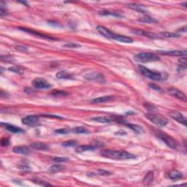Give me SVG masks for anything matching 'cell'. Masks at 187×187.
<instances>
[{"label":"cell","instance_id":"cell-1","mask_svg":"<svg viewBox=\"0 0 187 187\" xmlns=\"http://www.w3.org/2000/svg\"><path fill=\"white\" fill-rule=\"evenodd\" d=\"M101 155L103 157L113 159V160H127V159H133L136 158L135 155L125 150H104L101 151Z\"/></svg>","mask_w":187,"mask_h":187},{"label":"cell","instance_id":"cell-2","mask_svg":"<svg viewBox=\"0 0 187 187\" xmlns=\"http://www.w3.org/2000/svg\"><path fill=\"white\" fill-rule=\"evenodd\" d=\"M145 117L152 123L160 127H164L168 124V120L161 114L156 112H148L145 114Z\"/></svg>","mask_w":187,"mask_h":187},{"label":"cell","instance_id":"cell-3","mask_svg":"<svg viewBox=\"0 0 187 187\" xmlns=\"http://www.w3.org/2000/svg\"><path fill=\"white\" fill-rule=\"evenodd\" d=\"M135 60L138 62H143V63H146V62H156L159 60V57L156 54H153L150 52H141L138 53V54L135 56Z\"/></svg>","mask_w":187,"mask_h":187},{"label":"cell","instance_id":"cell-4","mask_svg":"<svg viewBox=\"0 0 187 187\" xmlns=\"http://www.w3.org/2000/svg\"><path fill=\"white\" fill-rule=\"evenodd\" d=\"M156 135L159 139L162 140L168 147L173 148V149H177L178 146V143L176 142V140L175 139H173L172 137L169 136L168 134H166L165 132L161 131V130H157L156 131Z\"/></svg>","mask_w":187,"mask_h":187},{"label":"cell","instance_id":"cell-5","mask_svg":"<svg viewBox=\"0 0 187 187\" xmlns=\"http://www.w3.org/2000/svg\"><path fill=\"white\" fill-rule=\"evenodd\" d=\"M138 68H139L140 72V73L142 74V75H143L145 77L150 79V80H159L162 79V74L159 73V72L150 70L148 68L145 67L143 66H141V65H139Z\"/></svg>","mask_w":187,"mask_h":187},{"label":"cell","instance_id":"cell-6","mask_svg":"<svg viewBox=\"0 0 187 187\" xmlns=\"http://www.w3.org/2000/svg\"><path fill=\"white\" fill-rule=\"evenodd\" d=\"M85 79L89 81H96L98 83H105L106 80L105 78L104 75L102 73L98 72H92L90 73L86 74L84 76Z\"/></svg>","mask_w":187,"mask_h":187},{"label":"cell","instance_id":"cell-7","mask_svg":"<svg viewBox=\"0 0 187 187\" xmlns=\"http://www.w3.org/2000/svg\"><path fill=\"white\" fill-rule=\"evenodd\" d=\"M32 85L36 89H47L51 88V84L43 78H35L32 82Z\"/></svg>","mask_w":187,"mask_h":187},{"label":"cell","instance_id":"cell-8","mask_svg":"<svg viewBox=\"0 0 187 187\" xmlns=\"http://www.w3.org/2000/svg\"><path fill=\"white\" fill-rule=\"evenodd\" d=\"M168 92L169 94H170L173 97H176V98L178 99V100H182L183 102H186V96L183 92H181L178 89H174V88H170L168 89Z\"/></svg>","mask_w":187,"mask_h":187},{"label":"cell","instance_id":"cell-9","mask_svg":"<svg viewBox=\"0 0 187 187\" xmlns=\"http://www.w3.org/2000/svg\"><path fill=\"white\" fill-rule=\"evenodd\" d=\"M170 116L173 119L176 120L178 122H179L180 124H183L184 126H186V117L183 115V114L181 113L180 112L178 111H172L169 113Z\"/></svg>","mask_w":187,"mask_h":187},{"label":"cell","instance_id":"cell-10","mask_svg":"<svg viewBox=\"0 0 187 187\" xmlns=\"http://www.w3.org/2000/svg\"><path fill=\"white\" fill-rule=\"evenodd\" d=\"M21 121L25 125H29V126H33L35 125L39 121V118L36 115H27V116L24 117L21 119Z\"/></svg>","mask_w":187,"mask_h":187},{"label":"cell","instance_id":"cell-11","mask_svg":"<svg viewBox=\"0 0 187 187\" xmlns=\"http://www.w3.org/2000/svg\"><path fill=\"white\" fill-rule=\"evenodd\" d=\"M128 7L135 11L138 12V13H143V14H147L148 13V9L145 6L138 4V3H130V4H128Z\"/></svg>","mask_w":187,"mask_h":187},{"label":"cell","instance_id":"cell-12","mask_svg":"<svg viewBox=\"0 0 187 187\" xmlns=\"http://www.w3.org/2000/svg\"><path fill=\"white\" fill-rule=\"evenodd\" d=\"M97 31H98V32L100 33V34H101L102 36H104L105 37L113 39L114 36H115V34H114L113 32H112L111 31L107 29L105 27H102V26H98V27H97Z\"/></svg>","mask_w":187,"mask_h":187},{"label":"cell","instance_id":"cell-13","mask_svg":"<svg viewBox=\"0 0 187 187\" xmlns=\"http://www.w3.org/2000/svg\"><path fill=\"white\" fill-rule=\"evenodd\" d=\"M1 126L2 127H4L5 130H7V131L12 132V133L19 134L24 132V130H23L22 129L16 127V126L14 125H12V124H7V123H1Z\"/></svg>","mask_w":187,"mask_h":187},{"label":"cell","instance_id":"cell-14","mask_svg":"<svg viewBox=\"0 0 187 187\" xmlns=\"http://www.w3.org/2000/svg\"><path fill=\"white\" fill-rule=\"evenodd\" d=\"M13 152L22 155H29L31 153V149L26 145H18L13 148Z\"/></svg>","mask_w":187,"mask_h":187},{"label":"cell","instance_id":"cell-15","mask_svg":"<svg viewBox=\"0 0 187 187\" xmlns=\"http://www.w3.org/2000/svg\"><path fill=\"white\" fill-rule=\"evenodd\" d=\"M159 54L173 56H186V51H158Z\"/></svg>","mask_w":187,"mask_h":187},{"label":"cell","instance_id":"cell-16","mask_svg":"<svg viewBox=\"0 0 187 187\" xmlns=\"http://www.w3.org/2000/svg\"><path fill=\"white\" fill-rule=\"evenodd\" d=\"M133 32L135 33V34H138V35L145 36V37L152 38V39H157V38H161L160 36H158L157 34H154V33L149 32L143 31V30H140V29L135 30V31H133Z\"/></svg>","mask_w":187,"mask_h":187},{"label":"cell","instance_id":"cell-17","mask_svg":"<svg viewBox=\"0 0 187 187\" xmlns=\"http://www.w3.org/2000/svg\"><path fill=\"white\" fill-rule=\"evenodd\" d=\"M113 100H114V97H112V96H104V97H98V98L93 99V100L91 101V103L98 104V103L107 102H110Z\"/></svg>","mask_w":187,"mask_h":187},{"label":"cell","instance_id":"cell-18","mask_svg":"<svg viewBox=\"0 0 187 187\" xmlns=\"http://www.w3.org/2000/svg\"><path fill=\"white\" fill-rule=\"evenodd\" d=\"M114 40H116L120 42H124V43H132L133 42V39L131 37H126V36L120 35V34H115L113 38Z\"/></svg>","mask_w":187,"mask_h":187},{"label":"cell","instance_id":"cell-19","mask_svg":"<svg viewBox=\"0 0 187 187\" xmlns=\"http://www.w3.org/2000/svg\"><path fill=\"white\" fill-rule=\"evenodd\" d=\"M169 178L172 180H178V179H181L183 178V174H182L181 172L178 171V170H171L170 171L168 174Z\"/></svg>","mask_w":187,"mask_h":187},{"label":"cell","instance_id":"cell-20","mask_svg":"<svg viewBox=\"0 0 187 187\" xmlns=\"http://www.w3.org/2000/svg\"><path fill=\"white\" fill-rule=\"evenodd\" d=\"M92 121H97V122L102 123V124H109V123H111L112 121H113L114 120L112 118L107 116H97L95 118H92Z\"/></svg>","mask_w":187,"mask_h":187},{"label":"cell","instance_id":"cell-21","mask_svg":"<svg viewBox=\"0 0 187 187\" xmlns=\"http://www.w3.org/2000/svg\"><path fill=\"white\" fill-rule=\"evenodd\" d=\"M56 77L59 79H72L73 78V75L71 73L68 72L67 71L62 70L60 72L56 73Z\"/></svg>","mask_w":187,"mask_h":187},{"label":"cell","instance_id":"cell-22","mask_svg":"<svg viewBox=\"0 0 187 187\" xmlns=\"http://www.w3.org/2000/svg\"><path fill=\"white\" fill-rule=\"evenodd\" d=\"M153 178H154V176H153V172H148V173L145 175V177H144L143 180V183L144 185L148 186V185H150V183L153 182Z\"/></svg>","mask_w":187,"mask_h":187},{"label":"cell","instance_id":"cell-23","mask_svg":"<svg viewBox=\"0 0 187 187\" xmlns=\"http://www.w3.org/2000/svg\"><path fill=\"white\" fill-rule=\"evenodd\" d=\"M32 148H34V149L37 150H45L49 149V147L48 145L43 143H34L31 145Z\"/></svg>","mask_w":187,"mask_h":187},{"label":"cell","instance_id":"cell-24","mask_svg":"<svg viewBox=\"0 0 187 187\" xmlns=\"http://www.w3.org/2000/svg\"><path fill=\"white\" fill-rule=\"evenodd\" d=\"M97 147L94 145H80L76 148V151L77 153H83V152L86 151V150H95Z\"/></svg>","mask_w":187,"mask_h":187},{"label":"cell","instance_id":"cell-25","mask_svg":"<svg viewBox=\"0 0 187 187\" xmlns=\"http://www.w3.org/2000/svg\"><path fill=\"white\" fill-rule=\"evenodd\" d=\"M127 126L128 127H130V129L134 131L135 132L138 134H141V133H143L144 132V130L142 127L139 125H137V124H127Z\"/></svg>","mask_w":187,"mask_h":187},{"label":"cell","instance_id":"cell-26","mask_svg":"<svg viewBox=\"0 0 187 187\" xmlns=\"http://www.w3.org/2000/svg\"><path fill=\"white\" fill-rule=\"evenodd\" d=\"M65 169V167L63 166L62 165H52L48 169V171L51 173H59V172L63 171Z\"/></svg>","mask_w":187,"mask_h":187},{"label":"cell","instance_id":"cell-27","mask_svg":"<svg viewBox=\"0 0 187 187\" xmlns=\"http://www.w3.org/2000/svg\"><path fill=\"white\" fill-rule=\"evenodd\" d=\"M19 29L21 30H22V31L30 33V34H34V35H36V36H39V37H44V38H46V39H54V37H48V36H45V35H43V34H39V33L37 32L33 31V30H32V29H25V28H21V27H20Z\"/></svg>","mask_w":187,"mask_h":187},{"label":"cell","instance_id":"cell-28","mask_svg":"<svg viewBox=\"0 0 187 187\" xmlns=\"http://www.w3.org/2000/svg\"><path fill=\"white\" fill-rule=\"evenodd\" d=\"M99 14L101 15V16H115L117 18H121V14L118 13L117 12H112V11H108V10H101V11L99 12Z\"/></svg>","mask_w":187,"mask_h":187},{"label":"cell","instance_id":"cell-29","mask_svg":"<svg viewBox=\"0 0 187 187\" xmlns=\"http://www.w3.org/2000/svg\"><path fill=\"white\" fill-rule=\"evenodd\" d=\"M139 21L143 23H147V24H155L157 23V20H156L154 18L150 17V16H145L139 19Z\"/></svg>","mask_w":187,"mask_h":187},{"label":"cell","instance_id":"cell-30","mask_svg":"<svg viewBox=\"0 0 187 187\" xmlns=\"http://www.w3.org/2000/svg\"><path fill=\"white\" fill-rule=\"evenodd\" d=\"M160 36H162V37H166V38L180 37V35H178V34H176V33L167 32H161L160 33Z\"/></svg>","mask_w":187,"mask_h":187},{"label":"cell","instance_id":"cell-31","mask_svg":"<svg viewBox=\"0 0 187 187\" xmlns=\"http://www.w3.org/2000/svg\"><path fill=\"white\" fill-rule=\"evenodd\" d=\"M72 131H73V132H75V133H77V134H86L89 132L87 129H86L83 127H75V128H74L73 130H72Z\"/></svg>","mask_w":187,"mask_h":187},{"label":"cell","instance_id":"cell-32","mask_svg":"<svg viewBox=\"0 0 187 187\" xmlns=\"http://www.w3.org/2000/svg\"><path fill=\"white\" fill-rule=\"evenodd\" d=\"M51 94L53 96H55V97H64V96L68 95V93L66 92H64V91L55 90L54 92H52Z\"/></svg>","mask_w":187,"mask_h":187},{"label":"cell","instance_id":"cell-33","mask_svg":"<svg viewBox=\"0 0 187 187\" xmlns=\"http://www.w3.org/2000/svg\"><path fill=\"white\" fill-rule=\"evenodd\" d=\"M0 6H1V8H0V16H1V17H3V16H7V15L8 14V13H7V10L6 9V7H4L5 5H4V2H3V1H1Z\"/></svg>","mask_w":187,"mask_h":187},{"label":"cell","instance_id":"cell-34","mask_svg":"<svg viewBox=\"0 0 187 187\" xmlns=\"http://www.w3.org/2000/svg\"><path fill=\"white\" fill-rule=\"evenodd\" d=\"M77 145V143L75 140H68L66 142H64L62 143V145L64 147H73L76 146Z\"/></svg>","mask_w":187,"mask_h":187},{"label":"cell","instance_id":"cell-35","mask_svg":"<svg viewBox=\"0 0 187 187\" xmlns=\"http://www.w3.org/2000/svg\"><path fill=\"white\" fill-rule=\"evenodd\" d=\"M9 71L10 72H13L15 73H18V74H22L24 72V70L22 69H21L20 67H12L9 68Z\"/></svg>","mask_w":187,"mask_h":187},{"label":"cell","instance_id":"cell-36","mask_svg":"<svg viewBox=\"0 0 187 187\" xmlns=\"http://www.w3.org/2000/svg\"><path fill=\"white\" fill-rule=\"evenodd\" d=\"M64 48H80V45L78 44L73 43V42H69L65 45H63Z\"/></svg>","mask_w":187,"mask_h":187},{"label":"cell","instance_id":"cell-37","mask_svg":"<svg viewBox=\"0 0 187 187\" xmlns=\"http://www.w3.org/2000/svg\"><path fill=\"white\" fill-rule=\"evenodd\" d=\"M54 161L56 162H68L69 159L67 157H54Z\"/></svg>","mask_w":187,"mask_h":187},{"label":"cell","instance_id":"cell-38","mask_svg":"<svg viewBox=\"0 0 187 187\" xmlns=\"http://www.w3.org/2000/svg\"><path fill=\"white\" fill-rule=\"evenodd\" d=\"M98 173L100 175H101V176H108V175L111 174L110 172L107 171V170H102V169L98 170Z\"/></svg>","mask_w":187,"mask_h":187},{"label":"cell","instance_id":"cell-39","mask_svg":"<svg viewBox=\"0 0 187 187\" xmlns=\"http://www.w3.org/2000/svg\"><path fill=\"white\" fill-rule=\"evenodd\" d=\"M56 133H59V134H62V135H64V134H67L69 132V130L67 129H59V130H57L55 131Z\"/></svg>","mask_w":187,"mask_h":187},{"label":"cell","instance_id":"cell-40","mask_svg":"<svg viewBox=\"0 0 187 187\" xmlns=\"http://www.w3.org/2000/svg\"><path fill=\"white\" fill-rule=\"evenodd\" d=\"M16 49L18 50V51H23V52H25V51H28V49H27V47L23 46V45H16Z\"/></svg>","mask_w":187,"mask_h":187},{"label":"cell","instance_id":"cell-41","mask_svg":"<svg viewBox=\"0 0 187 187\" xmlns=\"http://www.w3.org/2000/svg\"><path fill=\"white\" fill-rule=\"evenodd\" d=\"M1 145L2 146H7L9 145V140L7 138H2L1 140Z\"/></svg>","mask_w":187,"mask_h":187},{"label":"cell","instance_id":"cell-42","mask_svg":"<svg viewBox=\"0 0 187 187\" xmlns=\"http://www.w3.org/2000/svg\"><path fill=\"white\" fill-rule=\"evenodd\" d=\"M149 87L151 88L152 89H154V90H156V91H160L161 90V88L159 87V86H157L156 84H154V83H150Z\"/></svg>","mask_w":187,"mask_h":187},{"label":"cell","instance_id":"cell-43","mask_svg":"<svg viewBox=\"0 0 187 187\" xmlns=\"http://www.w3.org/2000/svg\"><path fill=\"white\" fill-rule=\"evenodd\" d=\"M19 169L21 170H23V171H30L31 170V168L29 166H26V165H21V166L19 167Z\"/></svg>","mask_w":187,"mask_h":187},{"label":"cell","instance_id":"cell-44","mask_svg":"<svg viewBox=\"0 0 187 187\" xmlns=\"http://www.w3.org/2000/svg\"><path fill=\"white\" fill-rule=\"evenodd\" d=\"M179 62L181 63V66H183L184 67H186V58H185V57H183V58H182V59H179Z\"/></svg>","mask_w":187,"mask_h":187},{"label":"cell","instance_id":"cell-45","mask_svg":"<svg viewBox=\"0 0 187 187\" xmlns=\"http://www.w3.org/2000/svg\"><path fill=\"white\" fill-rule=\"evenodd\" d=\"M34 182L37 183V184L41 185V186H50V184H48V183H44V181H39V182H38V181L35 180Z\"/></svg>","mask_w":187,"mask_h":187},{"label":"cell","instance_id":"cell-46","mask_svg":"<svg viewBox=\"0 0 187 187\" xmlns=\"http://www.w3.org/2000/svg\"><path fill=\"white\" fill-rule=\"evenodd\" d=\"M177 32H186V26H184V27H183V28L179 29L178 30H177Z\"/></svg>","mask_w":187,"mask_h":187},{"label":"cell","instance_id":"cell-47","mask_svg":"<svg viewBox=\"0 0 187 187\" xmlns=\"http://www.w3.org/2000/svg\"><path fill=\"white\" fill-rule=\"evenodd\" d=\"M124 133L127 134V133H126V132H124V131H123V130H121V131H119V132H116V133H115V134H116V135H123V134H124Z\"/></svg>","mask_w":187,"mask_h":187},{"label":"cell","instance_id":"cell-48","mask_svg":"<svg viewBox=\"0 0 187 187\" xmlns=\"http://www.w3.org/2000/svg\"><path fill=\"white\" fill-rule=\"evenodd\" d=\"M181 5H183V7H186V5H187V3L186 2V1H185V2H183V3H181Z\"/></svg>","mask_w":187,"mask_h":187}]
</instances>
